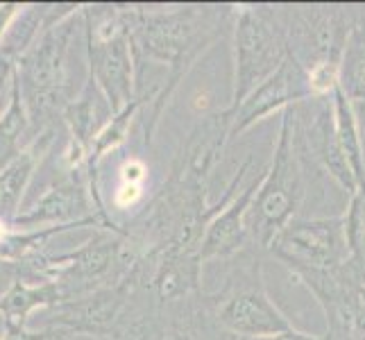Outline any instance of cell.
Wrapping results in <instances>:
<instances>
[{
    "mask_svg": "<svg viewBox=\"0 0 365 340\" xmlns=\"http://www.w3.org/2000/svg\"><path fill=\"white\" fill-rule=\"evenodd\" d=\"M334 109H336V130H338V143H341L343 157L354 172L359 191H365V161H363V145H361V132L356 123V113L351 100L338 89L334 93Z\"/></svg>",
    "mask_w": 365,
    "mask_h": 340,
    "instance_id": "10",
    "label": "cell"
},
{
    "mask_svg": "<svg viewBox=\"0 0 365 340\" xmlns=\"http://www.w3.org/2000/svg\"><path fill=\"white\" fill-rule=\"evenodd\" d=\"M252 166V159L243 161L238 170L234 172V177L230 180L227 188H225V195L220 197L218 202V211L216 216L211 218V222L207 225L205 236H202V243H200V261L205 263H213V261H225L234 254H238L241 249H245L250 243V234H247V227H245V218H247V211L252 200H255L257 191H259V184L263 177V170L261 175H257L243 191L241 182L245 180V172Z\"/></svg>",
    "mask_w": 365,
    "mask_h": 340,
    "instance_id": "7",
    "label": "cell"
},
{
    "mask_svg": "<svg viewBox=\"0 0 365 340\" xmlns=\"http://www.w3.org/2000/svg\"><path fill=\"white\" fill-rule=\"evenodd\" d=\"M266 254L284 263L297 279L343 268L351 259L345 211L338 216H299L291 220L274 236Z\"/></svg>",
    "mask_w": 365,
    "mask_h": 340,
    "instance_id": "6",
    "label": "cell"
},
{
    "mask_svg": "<svg viewBox=\"0 0 365 340\" xmlns=\"http://www.w3.org/2000/svg\"><path fill=\"white\" fill-rule=\"evenodd\" d=\"M227 21H234V5H180L155 11H128L130 43L136 61L168 64L166 84L157 93L145 125V143L153 138L168 98L222 34Z\"/></svg>",
    "mask_w": 365,
    "mask_h": 340,
    "instance_id": "1",
    "label": "cell"
},
{
    "mask_svg": "<svg viewBox=\"0 0 365 340\" xmlns=\"http://www.w3.org/2000/svg\"><path fill=\"white\" fill-rule=\"evenodd\" d=\"M261 259L263 252L247 245L230 259L213 261L222 266L220 284L211 291L202 288L211 320L234 338H274L295 329L266 291Z\"/></svg>",
    "mask_w": 365,
    "mask_h": 340,
    "instance_id": "2",
    "label": "cell"
},
{
    "mask_svg": "<svg viewBox=\"0 0 365 340\" xmlns=\"http://www.w3.org/2000/svg\"><path fill=\"white\" fill-rule=\"evenodd\" d=\"M309 98H313V93L307 71L293 57H288L284 66L268 82H263L255 93H250L236 109H222L225 118L230 120V141L272 113H284L288 107Z\"/></svg>",
    "mask_w": 365,
    "mask_h": 340,
    "instance_id": "8",
    "label": "cell"
},
{
    "mask_svg": "<svg viewBox=\"0 0 365 340\" xmlns=\"http://www.w3.org/2000/svg\"><path fill=\"white\" fill-rule=\"evenodd\" d=\"M354 105L356 113V123H359V132H361V145H363V161H365V103H351Z\"/></svg>",
    "mask_w": 365,
    "mask_h": 340,
    "instance_id": "12",
    "label": "cell"
},
{
    "mask_svg": "<svg viewBox=\"0 0 365 340\" xmlns=\"http://www.w3.org/2000/svg\"><path fill=\"white\" fill-rule=\"evenodd\" d=\"M341 91L351 103H365V5H356V21L343 53Z\"/></svg>",
    "mask_w": 365,
    "mask_h": 340,
    "instance_id": "9",
    "label": "cell"
},
{
    "mask_svg": "<svg viewBox=\"0 0 365 340\" xmlns=\"http://www.w3.org/2000/svg\"><path fill=\"white\" fill-rule=\"evenodd\" d=\"M288 57L307 73L341 66L356 5H279Z\"/></svg>",
    "mask_w": 365,
    "mask_h": 340,
    "instance_id": "5",
    "label": "cell"
},
{
    "mask_svg": "<svg viewBox=\"0 0 365 340\" xmlns=\"http://www.w3.org/2000/svg\"><path fill=\"white\" fill-rule=\"evenodd\" d=\"M28 170V166L25 163H14L3 177H0V205H11L16 200L21 186H23V180H25V172Z\"/></svg>",
    "mask_w": 365,
    "mask_h": 340,
    "instance_id": "11",
    "label": "cell"
},
{
    "mask_svg": "<svg viewBox=\"0 0 365 340\" xmlns=\"http://www.w3.org/2000/svg\"><path fill=\"white\" fill-rule=\"evenodd\" d=\"M234 82L232 103L236 109L288 59L279 5H234Z\"/></svg>",
    "mask_w": 365,
    "mask_h": 340,
    "instance_id": "4",
    "label": "cell"
},
{
    "mask_svg": "<svg viewBox=\"0 0 365 340\" xmlns=\"http://www.w3.org/2000/svg\"><path fill=\"white\" fill-rule=\"evenodd\" d=\"M309 191V175L295 150L291 120L284 111L270 168L263 172L245 218L250 243L266 254L274 236L291 220L304 216L302 209L307 205Z\"/></svg>",
    "mask_w": 365,
    "mask_h": 340,
    "instance_id": "3",
    "label": "cell"
}]
</instances>
